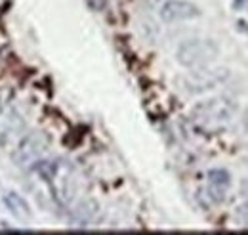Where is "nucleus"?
<instances>
[{"label": "nucleus", "instance_id": "obj_6", "mask_svg": "<svg viewBox=\"0 0 248 235\" xmlns=\"http://www.w3.org/2000/svg\"><path fill=\"white\" fill-rule=\"evenodd\" d=\"M2 201H4V205L10 208V212L14 214V216H17V218H31L32 212H31V206L29 203L23 199V195H19L17 191H8V193H4L2 195Z\"/></svg>", "mask_w": 248, "mask_h": 235}, {"label": "nucleus", "instance_id": "obj_7", "mask_svg": "<svg viewBox=\"0 0 248 235\" xmlns=\"http://www.w3.org/2000/svg\"><path fill=\"white\" fill-rule=\"evenodd\" d=\"M208 182L219 195H223V191L231 185V174L223 168H212L208 170Z\"/></svg>", "mask_w": 248, "mask_h": 235}, {"label": "nucleus", "instance_id": "obj_10", "mask_svg": "<svg viewBox=\"0 0 248 235\" xmlns=\"http://www.w3.org/2000/svg\"><path fill=\"white\" fill-rule=\"evenodd\" d=\"M88 2V6L95 10V12H103L105 10V6H107V0H86Z\"/></svg>", "mask_w": 248, "mask_h": 235}, {"label": "nucleus", "instance_id": "obj_5", "mask_svg": "<svg viewBox=\"0 0 248 235\" xmlns=\"http://www.w3.org/2000/svg\"><path fill=\"white\" fill-rule=\"evenodd\" d=\"M44 149H46V140L40 134H29L27 138H23L19 142V146H17L16 153H14V161L17 165H23V163L34 159Z\"/></svg>", "mask_w": 248, "mask_h": 235}, {"label": "nucleus", "instance_id": "obj_12", "mask_svg": "<svg viewBox=\"0 0 248 235\" xmlns=\"http://www.w3.org/2000/svg\"><path fill=\"white\" fill-rule=\"evenodd\" d=\"M241 29L247 31V33H248V25H247V23H241Z\"/></svg>", "mask_w": 248, "mask_h": 235}, {"label": "nucleus", "instance_id": "obj_3", "mask_svg": "<svg viewBox=\"0 0 248 235\" xmlns=\"http://www.w3.org/2000/svg\"><path fill=\"white\" fill-rule=\"evenodd\" d=\"M227 77H229V71H227V69L197 67V69L191 71L187 77H184L182 84H184V90L189 92V94H201V92L216 88L217 84H221Z\"/></svg>", "mask_w": 248, "mask_h": 235}, {"label": "nucleus", "instance_id": "obj_8", "mask_svg": "<svg viewBox=\"0 0 248 235\" xmlns=\"http://www.w3.org/2000/svg\"><path fill=\"white\" fill-rule=\"evenodd\" d=\"M32 172H34L36 176L42 178L46 184H50V182H54V178L58 174V165H56L54 161L40 159V161H36V163L32 165Z\"/></svg>", "mask_w": 248, "mask_h": 235}, {"label": "nucleus", "instance_id": "obj_2", "mask_svg": "<svg viewBox=\"0 0 248 235\" xmlns=\"http://www.w3.org/2000/svg\"><path fill=\"white\" fill-rule=\"evenodd\" d=\"M219 54V46L212 38H191L178 46L176 59L182 67L197 69L210 65Z\"/></svg>", "mask_w": 248, "mask_h": 235}, {"label": "nucleus", "instance_id": "obj_11", "mask_svg": "<svg viewBox=\"0 0 248 235\" xmlns=\"http://www.w3.org/2000/svg\"><path fill=\"white\" fill-rule=\"evenodd\" d=\"M233 6H235L237 10H241V8H243V10H248V0H235Z\"/></svg>", "mask_w": 248, "mask_h": 235}, {"label": "nucleus", "instance_id": "obj_4", "mask_svg": "<svg viewBox=\"0 0 248 235\" xmlns=\"http://www.w3.org/2000/svg\"><path fill=\"white\" fill-rule=\"evenodd\" d=\"M201 8L189 0H166L160 6V19L164 23H180V21H189L201 17Z\"/></svg>", "mask_w": 248, "mask_h": 235}, {"label": "nucleus", "instance_id": "obj_1", "mask_svg": "<svg viewBox=\"0 0 248 235\" xmlns=\"http://www.w3.org/2000/svg\"><path fill=\"white\" fill-rule=\"evenodd\" d=\"M235 113H237V101L225 96H217L197 103L191 109V120L202 130L216 132L235 117Z\"/></svg>", "mask_w": 248, "mask_h": 235}, {"label": "nucleus", "instance_id": "obj_9", "mask_svg": "<svg viewBox=\"0 0 248 235\" xmlns=\"http://www.w3.org/2000/svg\"><path fill=\"white\" fill-rule=\"evenodd\" d=\"M237 220L241 222V224H245L248 226V199L243 203V205L237 208Z\"/></svg>", "mask_w": 248, "mask_h": 235}]
</instances>
